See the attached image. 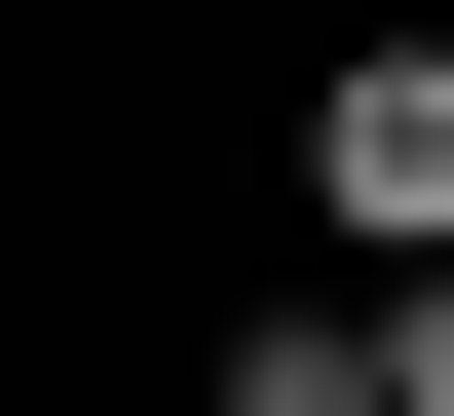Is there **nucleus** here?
Returning a JSON list of instances; mask_svg holds the SVG:
<instances>
[{
    "instance_id": "1",
    "label": "nucleus",
    "mask_w": 454,
    "mask_h": 416,
    "mask_svg": "<svg viewBox=\"0 0 454 416\" xmlns=\"http://www.w3.org/2000/svg\"><path fill=\"white\" fill-rule=\"evenodd\" d=\"M303 190H340V265L417 303V265H454V38H340V114H303Z\"/></svg>"
},
{
    "instance_id": "2",
    "label": "nucleus",
    "mask_w": 454,
    "mask_h": 416,
    "mask_svg": "<svg viewBox=\"0 0 454 416\" xmlns=\"http://www.w3.org/2000/svg\"><path fill=\"white\" fill-rule=\"evenodd\" d=\"M227 416H379V303H265V341H227Z\"/></svg>"
},
{
    "instance_id": "3",
    "label": "nucleus",
    "mask_w": 454,
    "mask_h": 416,
    "mask_svg": "<svg viewBox=\"0 0 454 416\" xmlns=\"http://www.w3.org/2000/svg\"><path fill=\"white\" fill-rule=\"evenodd\" d=\"M379 416H454V265H417V303H379Z\"/></svg>"
}]
</instances>
